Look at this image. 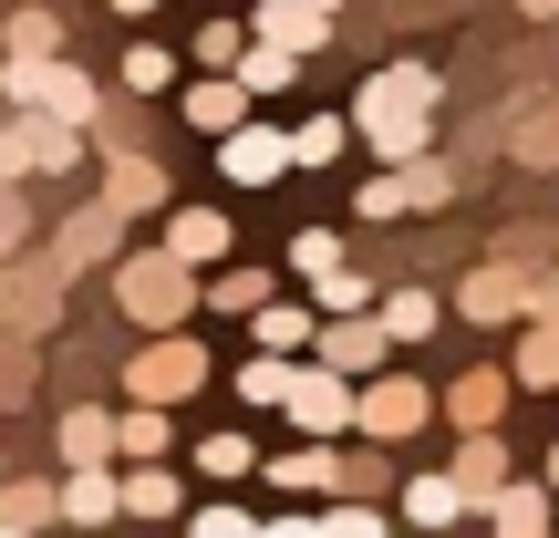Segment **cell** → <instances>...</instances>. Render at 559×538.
I'll return each mask as SVG.
<instances>
[{
    "label": "cell",
    "instance_id": "obj_34",
    "mask_svg": "<svg viewBox=\"0 0 559 538\" xmlns=\"http://www.w3.org/2000/svg\"><path fill=\"white\" fill-rule=\"evenodd\" d=\"M342 487H353V498H383V487H404V477H394V456H383V435H362L353 456H342Z\"/></svg>",
    "mask_w": 559,
    "mask_h": 538
},
{
    "label": "cell",
    "instance_id": "obj_24",
    "mask_svg": "<svg viewBox=\"0 0 559 538\" xmlns=\"http://www.w3.org/2000/svg\"><path fill=\"white\" fill-rule=\"evenodd\" d=\"M508 373H519V394H559V321H549V311H528V332H519V352H508Z\"/></svg>",
    "mask_w": 559,
    "mask_h": 538
},
{
    "label": "cell",
    "instance_id": "obj_43",
    "mask_svg": "<svg viewBox=\"0 0 559 538\" xmlns=\"http://www.w3.org/2000/svg\"><path fill=\"white\" fill-rule=\"evenodd\" d=\"M332 260H342V228H300V239H290V270L300 279H321Z\"/></svg>",
    "mask_w": 559,
    "mask_h": 538
},
{
    "label": "cell",
    "instance_id": "obj_36",
    "mask_svg": "<svg viewBox=\"0 0 559 538\" xmlns=\"http://www.w3.org/2000/svg\"><path fill=\"white\" fill-rule=\"evenodd\" d=\"M239 52H249V21H198V52L187 62H198V73H228Z\"/></svg>",
    "mask_w": 559,
    "mask_h": 538
},
{
    "label": "cell",
    "instance_id": "obj_26",
    "mask_svg": "<svg viewBox=\"0 0 559 538\" xmlns=\"http://www.w3.org/2000/svg\"><path fill=\"white\" fill-rule=\"evenodd\" d=\"M373 321H383L394 342H436V332H445V300L415 279V290H383V300H373Z\"/></svg>",
    "mask_w": 559,
    "mask_h": 538
},
{
    "label": "cell",
    "instance_id": "obj_44",
    "mask_svg": "<svg viewBox=\"0 0 559 538\" xmlns=\"http://www.w3.org/2000/svg\"><path fill=\"white\" fill-rule=\"evenodd\" d=\"M249 528H260V518H249V507H228V498L198 507V538H249Z\"/></svg>",
    "mask_w": 559,
    "mask_h": 538
},
{
    "label": "cell",
    "instance_id": "obj_18",
    "mask_svg": "<svg viewBox=\"0 0 559 538\" xmlns=\"http://www.w3.org/2000/svg\"><path fill=\"white\" fill-rule=\"evenodd\" d=\"M62 518H73V528H115V518H124L115 456H104V466H62Z\"/></svg>",
    "mask_w": 559,
    "mask_h": 538
},
{
    "label": "cell",
    "instance_id": "obj_39",
    "mask_svg": "<svg viewBox=\"0 0 559 538\" xmlns=\"http://www.w3.org/2000/svg\"><path fill=\"white\" fill-rule=\"evenodd\" d=\"M311 300H321V311H373V290H362V270H353V260L321 270V279H311Z\"/></svg>",
    "mask_w": 559,
    "mask_h": 538
},
{
    "label": "cell",
    "instance_id": "obj_29",
    "mask_svg": "<svg viewBox=\"0 0 559 538\" xmlns=\"http://www.w3.org/2000/svg\"><path fill=\"white\" fill-rule=\"evenodd\" d=\"M0 52H11V62H41V52H62V21L41 11V0H21V11L0 21Z\"/></svg>",
    "mask_w": 559,
    "mask_h": 538
},
{
    "label": "cell",
    "instance_id": "obj_12",
    "mask_svg": "<svg viewBox=\"0 0 559 538\" xmlns=\"http://www.w3.org/2000/svg\"><path fill=\"white\" fill-rule=\"evenodd\" d=\"M115 239H124V207H115V198L73 207V218L52 228V270H94V260H115Z\"/></svg>",
    "mask_w": 559,
    "mask_h": 538
},
{
    "label": "cell",
    "instance_id": "obj_5",
    "mask_svg": "<svg viewBox=\"0 0 559 538\" xmlns=\"http://www.w3.org/2000/svg\"><path fill=\"white\" fill-rule=\"evenodd\" d=\"M436 425V383H415V373H362V404H353V435H383V445H404V435H425Z\"/></svg>",
    "mask_w": 559,
    "mask_h": 538
},
{
    "label": "cell",
    "instance_id": "obj_1",
    "mask_svg": "<svg viewBox=\"0 0 559 538\" xmlns=\"http://www.w3.org/2000/svg\"><path fill=\"white\" fill-rule=\"evenodd\" d=\"M115 311L145 321V332H177V321H207L198 311V270L177 260V249H115Z\"/></svg>",
    "mask_w": 559,
    "mask_h": 538
},
{
    "label": "cell",
    "instance_id": "obj_33",
    "mask_svg": "<svg viewBox=\"0 0 559 538\" xmlns=\"http://www.w3.org/2000/svg\"><path fill=\"white\" fill-rule=\"evenodd\" d=\"M52 518H62V487H41V477L0 487V528H52Z\"/></svg>",
    "mask_w": 559,
    "mask_h": 538
},
{
    "label": "cell",
    "instance_id": "obj_11",
    "mask_svg": "<svg viewBox=\"0 0 559 538\" xmlns=\"http://www.w3.org/2000/svg\"><path fill=\"white\" fill-rule=\"evenodd\" d=\"M332 21H342V11H321V0H249V32L280 41V52H300V62L332 41Z\"/></svg>",
    "mask_w": 559,
    "mask_h": 538
},
{
    "label": "cell",
    "instance_id": "obj_31",
    "mask_svg": "<svg viewBox=\"0 0 559 538\" xmlns=\"http://www.w3.org/2000/svg\"><path fill=\"white\" fill-rule=\"evenodd\" d=\"M198 477H218V487L228 477H260V445H249L239 425H218V435H198Z\"/></svg>",
    "mask_w": 559,
    "mask_h": 538
},
{
    "label": "cell",
    "instance_id": "obj_27",
    "mask_svg": "<svg viewBox=\"0 0 559 538\" xmlns=\"http://www.w3.org/2000/svg\"><path fill=\"white\" fill-rule=\"evenodd\" d=\"M166 445H177V415L124 394V404H115V456H166Z\"/></svg>",
    "mask_w": 559,
    "mask_h": 538
},
{
    "label": "cell",
    "instance_id": "obj_19",
    "mask_svg": "<svg viewBox=\"0 0 559 538\" xmlns=\"http://www.w3.org/2000/svg\"><path fill=\"white\" fill-rule=\"evenodd\" d=\"M270 487H300V498H332V487H342V435H300L290 456H270Z\"/></svg>",
    "mask_w": 559,
    "mask_h": 538
},
{
    "label": "cell",
    "instance_id": "obj_35",
    "mask_svg": "<svg viewBox=\"0 0 559 538\" xmlns=\"http://www.w3.org/2000/svg\"><path fill=\"white\" fill-rule=\"evenodd\" d=\"M342 145H353V115H311V124L290 135V166H332Z\"/></svg>",
    "mask_w": 559,
    "mask_h": 538
},
{
    "label": "cell",
    "instance_id": "obj_20",
    "mask_svg": "<svg viewBox=\"0 0 559 538\" xmlns=\"http://www.w3.org/2000/svg\"><path fill=\"white\" fill-rule=\"evenodd\" d=\"M187 507V477L166 456H124V518H177Z\"/></svg>",
    "mask_w": 559,
    "mask_h": 538
},
{
    "label": "cell",
    "instance_id": "obj_41",
    "mask_svg": "<svg viewBox=\"0 0 559 538\" xmlns=\"http://www.w3.org/2000/svg\"><path fill=\"white\" fill-rule=\"evenodd\" d=\"M311 528H332V538H373V528H383V507H373V498H332Z\"/></svg>",
    "mask_w": 559,
    "mask_h": 538
},
{
    "label": "cell",
    "instance_id": "obj_28",
    "mask_svg": "<svg viewBox=\"0 0 559 538\" xmlns=\"http://www.w3.org/2000/svg\"><path fill=\"white\" fill-rule=\"evenodd\" d=\"M115 456V404H73L62 415V466H104Z\"/></svg>",
    "mask_w": 559,
    "mask_h": 538
},
{
    "label": "cell",
    "instance_id": "obj_49",
    "mask_svg": "<svg viewBox=\"0 0 559 538\" xmlns=\"http://www.w3.org/2000/svg\"><path fill=\"white\" fill-rule=\"evenodd\" d=\"M539 477H549V498H559V445H549V466H539Z\"/></svg>",
    "mask_w": 559,
    "mask_h": 538
},
{
    "label": "cell",
    "instance_id": "obj_7",
    "mask_svg": "<svg viewBox=\"0 0 559 538\" xmlns=\"http://www.w3.org/2000/svg\"><path fill=\"white\" fill-rule=\"evenodd\" d=\"M0 94L11 104H41V115H62V124H94V73H83V62H62V52H41V62H11V73H0Z\"/></svg>",
    "mask_w": 559,
    "mask_h": 538
},
{
    "label": "cell",
    "instance_id": "obj_25",
    "mask_svg": "<svg viewBox=\"0 0 559 538\" xmlns=\"http://www.w3.org/2000/svg\"><path fill=\"white\" fill-rule=\"evenodd\" d=\"M445 477L466 487V498H487V487H508V435L498 425H466V445H456V466Z\"/></svg>",
    "mask_w": 559,
    "mask_h": 538
},
{
    "label": "cell",
    "instance_id": "obj_32",
    "mask_svg": "<svg viewBox=\"0 0 559 538\" xmlns=\"http://www.w3.org/2000/svg\"><path fill=\"white\" fill-rule=\"evenodd\" d=\"M177 73H187V62L166 52V41H135V52L115 62V83H124V94H166V83H177Z\"/></svg>",
    "mask_w": 559,
    "mask_h": 538
},
{
    "label": "cell",
    "instance_id": "obj_3",
    "mask_svg": "<svg viewBox=\"0 0 559 538\" xmlns=\"http://www.w3.org/2000/svg\"><path fill=\"white\" fill-rule=\"evenodd\" d=\"M353 404H362L353 373L290 352V373H280V415H290V435H353Z\"/></svg>",
    "mask_w": 559,
    "mask_h": 538
},
{
    "label": "cell",
    "instance_id": "obj_17",
    "mask_svg": "<svg viewBox=\"0 0 559 538\" xmlns=\"http://www.w3.org/2000/svg\"><path fill=\"white\" fill-rule=\"evenodd\" d=\"M249 104H260V94L239 83V62H228V73H198V83H187V135H207V145H218L228 124L249 115Z\"/></svg>",
    "mask_w": 559,
    "mask_h": 538
},
{
    "label": "cell",
    "instance_id": "obj_40",
    "mask_svg": "<svg viewBox=\"0 0 559 538\" xmlns=\"http://www.w3.org/2000/svg\"><path fill=\"white\" fill-rule=\"evenodd\" d=\"M280 373H290V352H249L239 362V404H280Z\"/></svg>",
    "mask_w": 559,
    "mask_h": 538
},
{
    "label": "cell",
    "instance_id": "obj_47",
    "mask_svg": "<svg viewBox=\"0 0 559 538\" xmlns=\"http://www.w3.org/2000/svg\"><path fill=\"white\" fill-rule=\"evenodd\" d=\"M519 11H528V21H559V0H519Z\"/></svg>",
    "mask_w": 559,
    "mask_h": 538
},
{
    "label": "cell",
    "instance_id": "obj_48",
    "mask_svg": "<svg viewBox=\"0 0 559 538\" xmlns=\"http://www.w3.org/2000/svg\"><path fill=\"white\" fill-rule=\"evenodd\" d=\"M539 311H549V321H559V279H539Z\"/></svg>",
    "mask_w": 559,
    "mask_h": 538
},
{
    "label": "cell",
    "instance_id": "obj_37",
    "mask_svg": "<svg viewBox=\"0 0 559 538\" xmlns=\"http://www.w3.org/2000/svg\"><path fill=\"white\" fill-rule=\"evenodd\" d=\"M362 218H415V177H404V166L362 177Z\"/></svg>",
    "mask_w": 559,
    "mask_h": 538
},
{
    "label": "cell",
    "instance_id": "obj_14",
    "mask_svg": "<svg viewBox=\"0 0 559 538\" xmlns=\"http://www.w3.org/2000/svg\"><path fill=\"white\" fill-rule=\"evenodd\" d=\"M104 198H115L124 218H166V166L135 156V145H104Z\"/></svg>",
    "mask_w": 559,
    "mask_h": 538
},
{
    "label": "cell",
    "instance_id": "obj_9",
    "mask_svg": "<svg viewBox=\"0 0 559 538\" xmlns=\"http://www.w3.org/2000/svg\"><path fill=\"white\" fill-rule=\"evenodd\" d=\"M218 177H228V187H280V177H290V135L260 124V115H239V124L218 135Z\"/></svg>",
    "mask_w": 559,
    "mask_h": 538
},
{
    "label": "cell",
    "instance_id": "obj_10",
    "mask_svg": "<svg viewBox=\"0 0 559 538\" xmlns=\"http://www.w3.org/2000/svg\"><path fill=\"white\" fill-rule=\"evenodd\" d=\"M528 311H539V270H519V260L477 270L456 290V321H528Z\"/></svg>",
    "mask_w": 559,
    "mask_h": 538
},
{
    "label": "cell",
    "instance_id": "obj_46",
    "mask_svg": "<svg viewBox=\"0 0 559 538\" xmlns=\"http://www.w3.org/2000/svg\"><path fill=\"white\" fill-rule=\"evenodd\" d=\"M104 11H124V21H145V11H156V0H104Z\"/></svg>",
    "mask_w": 559,
    "mask_h": 538
},
{
    "label": "cell",
    "instance_id": "obj_8",
    "mask_svg": "<svg viewBox=\"0 0 559 538\" xmlns=\"http://www.w3.org/2000/svg\"><path fill=\"white\" fill-rule=\"evenodd\" d=\"M383 352H394V332H383L373 311H321V332H311V362H332V373H383Z\"/></svg>",
    "mask_w": 559,
    "mask_h": 538
},
{
    "label": "cell",
    "instance_id": "obj_13",
    "mask_svg": "<svg viewBox=\"0 0 559 538\" xmlns=\"http://www.w3.org/2000/svg\"><path fill=\"white\" fill-rule=\"evenodd\" d=\"M508 394H519V373H508V362H477V373H456V383L436 394V415L466 435V425H498V415H508Z\"/></svg>",
    "mask_w": 559,
    "mask_h": 538
},
{
    "label": "cell",
    "instance_id": "obj_45",
    "mask_svg": "<svg viewBox=\"0 0 559 538\" xmlns=\"http://www.w3.org/2000/svg\"><path fill=\"white\" fill-rule=\"evenodd\" d=\"M11 239H21V207H11V177H0V260H11Z\"/></svg>",
    "mask_w": 559,
    "mask_h": 538
},
{
    "label": "cell",
    "instance_id": "obj_2",
    "mask_svg": "<svg viewBox=\"0 0 559 538\" xmlns=\"http://www.w3.org/2000/svg\"><path fill=\"white\" fill-rule=\"evenodd\" d=\"M207 373H218L207 342L177 321V332H145V352L124 362V394H135V404H187V394H207Z\"/></svg>",
    "mask_w": 559,
    "mask_h": 538
},
{
    "label": "cell",
    "instance_id": "obj_30",
    "mask_svg": "<svg viewBox=\"0 0 559 538\" xmlns=\"http://www.w3.org/2000/svg\"><path fill=\"white\" fill-rule=\"evenodd\" d=\"M239 83H249V94H290V83H300V52H280V41H260V32H249V52H239Z\"/></svg>",
    "mask_w": 559,
    "mask_h": 538
},
{
    "label": "cell",
    "instance_id": "obj_22",
    "mask_svg": "<svg viewBox=\"0 0 559 538\" xmlns=\"http://www.w3.org/2000/svg\"><path fill=\"white\" fill-rule=\"evenodd\" d=\"M394 518H404V528H456V518H477V498H466L456 477H404Z\"/></svg>",
    "mask_w": 559,
    "mask_h": 538
},
{
    "label": "cell",
    "instance_id": "obj_4",
    "mask_svg": "<svg viewBox=\"0 0 559 538\" xmlns=\"http://www.w3.org/2000/svg\"><path fill=\"white\" fill-rule=\"evenodd\" d=\"M73 166H83V124L41 115V104H21V115L0 124V177H11V187H32V177H73Z\"/></svg>",
    "mask_w": 559,
    "mask_h": 538
},
{
    "label": "cell",
    "instance_id": "obj_16",
    "mask_svg": "<svg viewBox=\"0 0 559 538\" xmlns=\"http://www.w3.org/2000/svg\"><path fill=\"white\" fill-rule=\"evenodd\" d=\"M549 507H559V498H549V477H508V487H487V498H477V518L498 528V538H539V528H549Z\"/></svg>",
    "mask_w": 559,
    "mask_h": 538
},
{
    "label": "cell",
    "instance_id": "obj_38",
    "mask_svg": "<svg viewBox=\"0 0 559 538\" xmlns=\"http://www.w3.org/2000/svg\"><path fill=\"white\" fill-rule=\"evenodd\" d=\"M362 145H373V166H415L425 145H436V124H373Z\"/></svg>",
    "mask_w": 559,
    "mask_h": 538
},
{
    "label": "cell",
    "instance_id": "obj_42",
    "mask_svg": "<svg viewBox=\"0 0 559 538\" xmlns=\"http://www.w3.org/2000/svg\"><path fill=\"white\" fill-rule=\"evenodd\" d=\"M404 177H415V207H445V198H456V166H445L436 145H425V156L404 166Z\"/></svg>",
    "mask_w": 559,
    "mask_h": 538
},
{
    "label": "cell",
    "instance_id": "obj_23",
    "mask_svg": "<svg viewBox=\"0 0 559 538\" xmlns=\"http://www.w3.org/2000/svg\"><path fill=\"white\" fill-rule=\"evenodd\" d=\"M270 290H280L270 270H228V260H218V270H198V311H218V321H249Z\"/></svg>",
    "mask_w": 559,
    "mask_h": 538
},
{
    "label": "cell",
    "instance_id": "obj_21",
    "mask_svg": "<svg viewBox=\"0 0 559 538\" xmlns=\"http://www.w3.org/2000/svg\"><path fill=\"white\" fill-rule=\"evenodd\" d=\"M311 332H321V300H260V311H249V342H260V352H311Z\"/></svg>",
    "mask_w": 559,
    "mask_h": 538
},
{
    "label": "cell",
    "instance_id": "obj_15",
    "mask_svg": "<svg viewBox=\"0 0 559 538\" xmlns=\"http://www.w3.org/2000/svg\"><path fill=\"white\" fill-rule=\"evenodd\" d=\"M166 249H177L187 270H218L228 249H239V228H228V207H166V228H156Z\"/></svg>",
    "mask_w": 559,
    "mask_h": 538
},
{
    "label": "cell",
    "instance_id": "obj_6",
    "mask_svg": "<svg viewBox=\"0 0 559 538\" xmlns=\"http://www.w3.org/2000/svg\"><path fill=\"white\" fill-rule=\"evenodd\" d=\"M436 104H445V83L425 62H383V73H362L353 135H373V124H436Z\"/></svg>",
    "mask_w": 559,
    "mask_h": 538
}]
</instances>
